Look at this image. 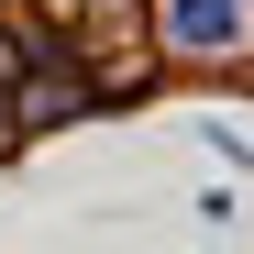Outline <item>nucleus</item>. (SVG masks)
<instances>
[{"mask_svg": "<svg viewBox=\"0 0 254 254\" xmlns=\"http://www.w3.org/2000/svg\"><path fill=\"white\" fill-rule=\"evenodd\" d=\"M155 22L188 56H243L254 45V0H155Z\"/></svg>", "mask_w": 254, "mask_h": 254, "instance_id": "obj_1", "label": "nucleus"}, {"mask_svg": "<svg viewBox=\"0 0 254 254\" xmlns=\"http://www.w3.org/2000/svg\"><path fill=\"white\" fill-rule=\"evenodd\" d=\"M0 89H11V45H0Z\"/></svg>", "mask_w": 254, "mask_h": 254, "instance_id": "obj_2", "label": "nucleus"}]
</instances>
